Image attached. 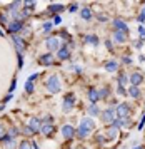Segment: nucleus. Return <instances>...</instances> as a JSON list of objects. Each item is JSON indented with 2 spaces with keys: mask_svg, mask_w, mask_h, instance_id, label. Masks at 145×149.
Masks as SVG:
<instances>
[{
  "mask_svg": "<svg viewBox=\"0 0 145 149\" xmlns=\"http://www.w3.org/2000/svg\"><path fill=\"white\" fill-rule=\"evenodd\" d=\"M115 112H117V117L119 119L130 121V117H132V106L128 102H120L119 106L115 107Z\"/></svg>",
  "mask_w": 145,
  "mask_h": 149,
  "instance_id": "obj_1",
  "label": "nucleus"
},
{
  "mask_svg": "<svg viewBox=\"0 0 145 149\" xmlns=\"http://www.w3.org/2000/svg\"><path fill=\"white\" fill-rule=\"evenodd\" d=\"M47 91L48 92H52V94H57V92H60V89H62V82H60L59 75L57 74H52L48 79H47Z\"/></svg>",
  "mask_w": 145,
  "mask_h": 149,
  "instance_id": "obj_2",
  "label": "nucleus"
},
{
  "mask_svg": "<svg viewBox=\"0 0 145 149\" xmlns=\"http://www.w3.org/2000/svg\"><path fill=\"white\" fill-rule=\"evenodd\" d=\"M100 119H102V122L104 124H110L112 126V122L117 119V112H115V107H107L102 111V114H100Z\"/></svg>",
  "mask_w": 145,
  "mask_h": 149,
  "instance_id": "obj_3",
  "label": "nucleus"
},
{
  "mask_svg": "<svg viewBox=\"0 0 145 149\" xmlns=\"http://www.w3.org/2000/svg\"><path fill=\"white\" fill-rule=\"evenodd\" d=\"M73 107H75V94H73V92H68V94H65V97H64L62 111H64V112H70Z\"/></svg>",
  "mask_w": 145,
  "mask_h": 149,
  "instance_id": "obj_4",
  "label": "nucleus"
},
{
  "mask_svg": "<svg viewBox=\"0 0 145 149\" xmlns=\"http://www.w3.org/2000/svg\"><path fill=\"white\" fill-rule=\"evenodd\" d=\"M45 44H47V49H48L50 52H55V50L59 52L60 47H62V45H60V40L57 39V37H48V39L45 40Z\"/></svg>",
  "mask_w": 145,
  "mask_h": 149,
  "instance_id": "obj_5",
  "label": "nucleus"
},
{
  "mask_svg": "<svg viewBox=\"0 0 145 149\" xmlns=\"http://www.w3.org/2000/svg\"><path fill=\"white\" fill-rule=\"evenodd\" d=\"M113 29H115L117 32H124V34L128 35V25H127L122 19H115V20H113Z\"/></svg>",
  "mask_w": 145,
  "mask_h": 149,
  "instance_id": "obj_6",
  "label": "nucleus"
},
{
  "mask_svg": "<svg viewBox=\"0 0 145 149\" xmlns=\"http://www.w3.org/2000/svg\"><path fill=\"white\" fill-rule=\"evenodd\" d=\"M128 82H130V86H137L139 87L140 84L144 82V75L140 74V72H132V74L128 75Z\"/></svg>",
  "mask_w": 145,
  "mask_h": 149,
  "instance_id": "obj_7",
  "label": "nucleus"
},
{
  "mask_svg": "<svg viewBox=\"0 0 145 149\" xmlns=\"http://www.w3.org/2000/svg\"><path fill=\"white\" fill-rule=\"evenodd\" d=\"M62 136L65 137L67 141L73 139V136H75V127H73V126H70V124H65V126L62 127Z\"/></svg>",
  "mask_w": 145,
  "mask_h": 149,
  "instance_id": "obj_8",
  "label": "nucleus"
},
{
  "mask_svg": "<svg viewBox=\"0 0 145 149\" xmlns=\"http://www.w3.org/2000/svg\"><path fill=\"white\" fill-rule=\"evenodd\" d=\"M28 126L32 127V131L37 134V132H40V129H42V121H40L39 117H30V121H28Z\"/></svg>",
  "mask_w": 145,
  "mask_h": 149,
  "instance_id": "obj_9",
  "label": "nucleus"
},
{
  "mask_svg": "<svg viewBox=\"0 0 145 149\" xmlns=\"http://www.w3.org/2000/svg\"><path fill=\"white\" fill-rule=\"evenodd\" d=\"M75 136L79 137V139H87L88 136H90V131L85 127V126H82V124H79V127L75 129Z\"/></svg>",
  "mask_w": 145,
  "mask_h": 149,
  "instance_id": "obj_10",
  "label": "nucleus"
},
{
  "mask_svg": "<svg viewBox=\"0 0 145 149\" xmlns=\"http://www.w3.org/2000/svg\"><path fill=\"white\" fill-rule=\"evenodd\" d=\"M87 97H88L90 104H97V102H99V99H100L99 89H88V91H87Z\"/></svg>",
  "mask_w": 145,
  "mask_h": 149,
  "instance_id": "obj_11",
  "label": "nucleus"
},
{
  "mask_svg": "<svg viewBox=\"0 0 145 149\" xmlns=\"http://www.w3.org/2000/svg\"><path fill=\"white\" fill-rule=\"evenodd\" d=\"M22 29H23V22L22 20H13L12 24L8 25V32L13 35L15 32H19V30H22Z\"/></svg>",
  "mask_w": 145,
  "mask_h": 149,
  "instance_id": "obj_12",
  "label": "nucleus"
},
{
  "mask_svg": "<svg viewBox=\"0 0 145 149\" xmlns=\"http://www.w3.org/2000/svg\"><path fill=\"white\" fill-rule=\"evenodd\" d=\"M117 136H119V129H115V127H110L105 129V137H107V141H115L117 139Z\"/></svg>",
  "mask_w": 145,
  "mask_h": 149,
  "instance_id": "obj_13",
  "label": "nucleus"
},
{
  "mask_svg": "<svg viewBox=\"0 0 145 149\" xmlns=\"http://www.w3.org/2000/svg\"><path fill=\"white\" fill-rule=\"evenodd\" d=\"M127 95H130L132 99H140L142 97V92H140V89L137 86H130L128 91H127Z\"/></svg>",
  "mask_w": 145,
  "mask_h": 149,
  "instance_id": "obj_14",
  "label": "nucleus"
},
{
  "mask_svg": "<svg viewBox=\"0 0 145 149\" xmlns=\"http://www.w3.org/2000/svg\"><path fill=\"white\" fill-rule=\"evenodd\" d=\"M39 62L42 64V65H50L53 62V54L52 52H48V54H44L39 57Z\"/></svg>",
  "mask_w": 145,
  "mask_h": 149,
  "instance_id": "obj_15",
  "label": "nucleus"
},
{
  "mask_svg": "<svg viewBox=\"0 0 145 149\" xmlns=\"http://www.w3.org/2000/svg\"><path fill=\"white\" fill-rule=\"evenodd\" d=\"M68 57H70V49H68V45L64 44V45L60 47V50H59V59L60 61H67Z\"/></svg>",
  "mask_w": 145,
  "mask_h": 149,
  "instance_id": "obj_16",
  "label": "nucleus"
},
{
  "mask_svg": "<svg viewBox=\"0 0 145 149\" xmlns=\"http://www.w3.org/2000/svg\"><path fill=\"white\" fill-rule=\"evenodd\" d=\"M40 132L47 137H50V136L55 132V127H53L52 124H42V129H40Z\"/></svg>",
  "mask_w": 145,
  "mask_h": 149,
  "instance_id": "obj_17",
  "label": "nucleus"
},
{
  "mask_svg": "<svg viewBox=\"0 0 145 149\" xmlns=\"http://www.w3.org/2000/svg\"><path fill=\"white\" fill-rule=\"evenodd\" d=\"M80 124H82V126H85V127L88 129L90 132H92L93 129H95V121H93L92 117H84V119L80 121Z\"/></svg>",
  "mask_w": 145,
  "mask_h": 149,
  "instance_id": "obj_18",
  "label": "nucleus"
},
{
  "mask_svg": "<svg viewBox=\"0 0 145 149\" xmlns=\"http://www.w3.org/2000/svg\"><path fill=\"white\" fill-rule=\"evenodd\" d=\"M80 17H82L84 20H92V17H93V14H92V8L84 7L82 10H80Z\"/></svg>",
  "mask_w": 145,
  "mask_h": 149,
  "instance_id": "obj_19",
  "label": "nucleus"
},
{
  "mask_svg": "<svg viewBox=\"0 0 145 149\" xmlns=\"http://www.w3.org/2000/svg\"><path fill=\"white\" fill-rule=\"evenodd\" d=\"M113 40L117 42V44H124V42H127V34H124V32H113Z\"/></svg>",
  "mask_w": 145,
  "mask_h": 149,
  "instance_id": "obj_20",
  "label": "nucleus"
},
{
  "mask_svg": "<svg viewBox=\"0 0 145 149\" xmlns=\"http://www.w3.org/2000/svg\"><path fill=\"white\" fill-rule=\"evenodd\" d=\"M119 69V62L117 61H107L105 62V70L107 72H115Z\"/></svg>",
  "mask_w": 145,
  "mask_h": 149,
  "instance_id": "obj_21",
  "label": "nucleus"
},
{
  "mask_svg": "<svg viewBox=\"0 0 145 149\" xmlns=\"http://www.w3.org/2000/svg\"><path fill=\"white\" fill-rule=\"evenodd\" d=\"M100 114H102V111H100V107L97 104H90L88 106V116H92V119L95 116H100Z\"/></svg>",
  "mask_w": 145,
  "mask_h": 149,
  "instance_id": "obj_22",
  "label": "nucleus"
},
{
  "mask_svg": "<svg viewBox=\"0 0 145 149\" xmlns=\"http://www.w3.org/2000/svg\"><path fill=\"white\" fill-rule=\"evenodd\" d=\"M65 10V7L62 5V3H52L50 7H48V12L50 14H59V12H64Z\"/></svg>",
  "mask_w": 145,
  "mask_h": 149,
  "instance_id": "obj_23",
  "label": "nucleus"
},
{
  "mask_svg": "<svg viewBox=\"0 0 145 149\" xmlns=\"http://www.w3.org/2000/svg\"><path fill=\"white\" fill-rule=\"evenodd\" d=\"M85 44H92L93 47H97V45H99V37H97V35H93V34L85 35Z\"/></svg>",
  "mask_w": 145,
  "mask_h": 149,
  "instance_id": "obj_24",
  "label": "nucleus"
},
{
  "mask_svg": "<svg viewBox=\"0 0 145 149\" xmlns=\"http://www.w3.org/2000/svg\"><path fill=\"white\" fill-rule=\"evenodd\" d=\"M12 39H13V42H15V45H17V49H19V52H22V50L25 49V45H23V40L20 39L19 35H12Z\"/></svg>",
  "mask_w": 145,
  "mask_h": 149,
  "instance_id": "obj_25",
  "label": "nucleus"
},
{
  "mask_svg": "<svg viewBox=\"0 0 145 149\" xmlns=\"http://www.w3.org/2000/svg\"><path fill=\"white\" fill-rule=\"evenodd\" d=\"M117 82H119V86H124V87H125V84L128 82V75L120 72V74L117 75Z\"/></svg>",
  "mask_w": 145,
  "mask_h": 149,
  "instance_id": "obj_26",
  "label": "nucleus"
},
{
  "mask_svg": "<svg viewBox=\"0 0 145 149\" xmlns=\"http://www.w3.org/2000/svg\"><path fill=\"white\" fill-rule=\"evenodd\" d=\"M99 95H100V99H107L108 95H110V89H108V86H105V87H102L99 91Z\"/></svg>",
  "mask_w": 145,
  "mask_h": 149,
  "instance_id": "obj_27",
  "label": "nucleus"
},
{
  "mask_svg": "<svg viewBox=\"0 0 145 149\" xmlns=\"http://www.w3.org/2000/svg\"><path fill=\"white\" fill-rule=\"evenodd\" d=\"M19 149H33L32 141H22V142H20V148Z\"/></svg>",
  "mask_w": 145,
  "mask_h": 149,
  "instance_id": "obj_28",
  "label": "nucleus"
},
{
  "mask_svg": "<svg viewBox=\"0 0 145 149\" xmlns=\"http://www.w3.org/2000/svg\"><path fill=\"white\" fill-rule=\"evenodd\" d=\"M137 20L140 22V25H144V24H145V5H144V8L140 10V14H139V17H137Z\"/></svg>",
  "mask_w": 145,
  "mask_h": 149,
  "instance_id": "obj_29",
  "label": "nucleus"
},
{
  "mask_svg": "<svg viewBox=\"0 0 145 149\" xmlns=\"http://www.w3.org/2000/svg\"><path fill=\"white\" fill-rule=\"evenodd\" d=\"M33 89H35V87H33V82L27 81V82H25V91L28 92V94H32V92H33Z\"/></svg>",
  "mask_w": 145,
  "mask_h": 149,
  "instance_id": "obj_30",
  "label": "nucleus"
},
{
  "mask_svg": "<svg viewBox=\"0 0 145 149\" xmlns=\"http://www.w3.org/2000/svg\"><path fill=\"white\" fill-rule=\"evenodd\" d=\"M115 92H117L119 95H127V91H125V87H124V86H117Z\"/></svg>",
  "mask_w": 145,
  "mask_h": 149,
  "instance_id": "obj_31",
  "label": "nucleus"
},
{
  "mask_svg": "<svg viewBox=\"0 0 145 149\" xmlns=\"http://www.w3.org/2000/svg\"><path fill=\"white\" fill-rule=\"evenodd\" d=\"M95 141L99 142V144H104V142L107 141V137H105V134H97V137H95Z\"/></svg>",
  "mask_w": 145,
  "mask_h": 149,
  "instance_id": "obj_32",
  "label": "nucleus"
},
{
  "mask_svg": "<svg viewBox=\"0 0 145 149\" xmlns=\"http://www.w3.org/2000/svg\"><path fill=\"white\" fill-rule=\"evenodd\" d=\"M139 34H140V40H145V27L139 25Z\"/></svg>",
  "mask_w": 145,
  "mask_h": 149,
  "instance_id": "obj_33",
  "label": "nucleus"
},
{
  "mask_svg": "<svg viewBox=\"0 0 145 149\" xmlns=\"http://www.w3.org/2000/svg\"><path fill=\"white\" fill-rule=\"evenodd\" d=\"M5 148H7V149H15V141H13V139L7 141V142H5Z\"/></svg>",
  "mask_w": 145,
  "mask_h": 149,
  "instance_id": "obj_34",
  "label": "nucleus"
},
{
  "mask_svg": "<svg viewBox=\"0 0 145 149\" xmlns=\"http://www.w3.org/2000/svg\"><path fill=\"white\" fill-rule=\"evenodd\" d=\"M23 132H25L27 136H33V134H35V132L32 131V127H30V126H25V127H23Z\"/></svg>",
  "mask_w": 145,
  "mask_h": 149,
  "instance_id": "obj_35",
  "label": "nucleus"
},
{
  "mask_svg": "<svg viewBox=\"0 0 145 149\" xmlns=\"http://www.w3.org/2000/svg\"><path fill=\"white\" fill-rule=\"evenodd\" d=\"M52 27H53V22H45V24H44V30H45V32H48Z\"/></svg>",
  "mask_w": 145,
  "mask_h": 149,
  "instance_id": "obj_36",
  "label": "nucleus"
},
{
  "mask_svg": "<svg viewBox=\"0 0 145 149\" xmlns=\"http://www.w3.org/2000/svg\"><path fill=\"white\" fill-rule=\"evenodd\" d=\"M60 24H62L60 15H53V25H60Z\"/></svg>",
  "mask_w": 145,
  "mask_h": 149,
  "instance_id": "obj_37",
  "label": "nucleus"
},
{
  "mask_svg": "<svg viewBox=\"0 0 145 149\" xmlns=\"http://www.w3.org/2000/svg\"><path fill=\"white\" fill-rule=\"evenodd\" d=\"M8 136H10V137H17V136H19V131H17V129H10V131H8Z\"/></svg>",
  "mask_w": 145,
  "mask_h": 149,
  "instance_id": "obj_38",
  "label": "nucleus"
},
{
  "mask_svg": "<svg viewBox=\"0 0 145 149\" xmlns=\"http://www.w3.org/2000/svg\"><path fill=\"white\" fill-rule=\"evenodd\" d=\"M144 126H145V116L142 114V119H140V122H139V131H142V129H144Z\"/></svg>",
  "mask_w": 145,
  "mask_h": 149,
  "instance_id": "obj_39",
  "label": "nucleus"
},
{
  "mask_svg": "<svg viewBox=\"0 0 145 149\" xmlns=\"http://www.w3.org/2000/svg\"><path fill=\"white\" fill-rule=\"evenodd\" d=\"M77 10H79V5H77V3H72V5L68 7V12H77Z\"/></svg>",
  "mask_w": 145,
  "mask_h": 149,
  "instance_id": "obj_40",
  "label": "nucleus"
},
{
  "mask_svg": "<svg viewBox=\"0 0 145 149\" xmlns=\"http://www.w3.org/2000/svg\"><path fill=\"white\" fill-rule=\"evenodd\" d=\"M122 62H124L125 65H130V64H132V59H130V57H124V59H122Z\"/></svg>",
  "mask_w": 145,
  "mask_h": 149,
  "instance_id": "obj_41",
  "label": "nucleus"
},
{
  "mask_svg": "<svg viewBox=\"0 0 145 149\" xmlns=\"http://www.w3.org/2000/svg\"><path fill=\"white\" fill-rule=\"evenodd\" d=\"M0 24H3V25L7 24V15L5 14H0Z\"/></svg>",
  "mask_w": 145,
  "mask_h": 149,
  "instance_id": "obj_42",
  "label": "nucleus"
},
{
  "mask_svg": "<svg viewBox=\"0 0 145 149\" xmlns=\"http://www.w3.org/2000/svg\"><path fill=\"white\" fill-rule=\"evenodd\" d=\"M15 86H17V81L13 79V81H12V84H10V89H8V91H10V94H12L13 91H15Z\"/></svg>",
  "mask_w": 145,
  "mask_h": 149,
  "instance_id": "obj_43",
  "label": "nucleus"
},
{
  "mask_svg": "<svg viewBox=\"0 0 145 149\" xmlns=\"http://www.w3.org/2000/svg\"><path fill=\"white\" fill-rule=\"evenodd\" d=\"M105 45H107V49H108L110 52L113 50V45H112V42H110V40H105Z\"/></svg>",
  "mask_w": 145,
  "mask_h": 149,
  "instance_id": "obj_44",
  "label": "nucleus"
},
{
  "mask_svg": "<svg viewBox=\"0 0 145 149\" xmlns=\"http://www.w3.org/2000/svg\"><path fill=\"white\" fill-rule=\"evenodd\" d=\"M37 77H39V74H32V75H30V77H28V79H27V81L33 82V81H35V79H37Z\"/></svg>",
  "mask_w": 145,
  "mask_h": 149,
  "instance_id": "obj_45",
  "label": "nucleus"
},
{
  "mask_svg": "<svg viewBox=\"0 0 145 149\" xmlns=\"http://www.w3.org/2000/svg\"><path fill=\"white\" fill-rule=\"evenodd\" d=\"M142 44H144V40H137L135 44H133V45H135L137 49H140V47H142Z\"/></svg>",
  "mask_w": 145,
  "mask_h": 149,
  "instance_id": "obj_46",
  "label": "nucleus"
},
{
  "mask_svg": "<svg viewBox=\"0 0 145 149\" xmlns=\"http://www.w3.org/2000/svg\"><path fill=\"white\" fill-rule=\"evenodd\" d=\"M25 7H35V2H25Z\"/></svg>",
  "mask_w": 145,
  "mask_h": 149,
  "instance_id": "obj_47",
  "label": "nucleus"
},
{
  "mask_svg": "<svg viewBox=\"0 0 145 149\" xmlns=\"http://www.w3.org/2000/svg\"><path fill=\"white\" fill-rule=\"evenodd\" d=\"M99 20H107V15H104V14H99Z\"/></svg>",
  "mask_w": 145,
  "mask_h": 149,
  "instance_id": "obj_48",
  "label": "nucleus"
},
{
  "mask_svg": "<svg viewBox=\"0 0 145 149\" xmlns=\"http://www.w3.org/2000/svg\"><path fill=\"white\" fill-rule=\"evenodd\" d=\"M23 65V59H22V55L19 54V67H22Z\"/></svg>",
  "mask_w": 145,
  "mask_h": 149,
  "instance_id": "obj_49",
  "label": "nucleus"
},
{
  "mask_svg": "<svg viewBox=\"0 0 145 149\" xmlns=\"http://www.w3.org/2000/svg\"><path fill=\"white\" fill-rule=\"evenodd\" d=\"M3 132H5V129H3L2 124H0V137H3Z\"/></svg>",
  "mask_w": 145,
  "mask_h": 149,
  "instance_id": "obj_50",
  "label": "nucleus"
},
{
  "mask_svg": "<svg viewBox=\"0 0 145 149\" xmlns=\"http://www.w3.org/2000/svg\"><path fill=\"white\" fill-rule=\"evenodd\" d=\"M10 99H12V94H8V95H7L5 99H3V102H8V101H10Z\"/></svg>",
  "mask_w": 145,
  "mask_h": 149,
  "instance_id": "obj_51",
  "label": "nucleus"
},
{
  "mask_svg": "<svg viewBox=\"0 0 145 149\" xmlns=\"http://www.w3.org/2000/svg\"><path fill=\"white\" fill-rule=\"evenodd\" d=\"M132 149H144L142 146H135V148H132Z\"/></svg>",
  "mask_w": 145,
  "mask_h": 149,
  "instance_id": "obj_52",
  "label": "nucleus"
},
{
  "mask_svg": "<svg viewBox=\"0 0 145 149\" xmlns=\"http://www.w3.org/2000/svg\"><path fill=\"white\" fill-rule=\"evenodd\" d=\"M144 116H145V109H144Z\"/></svg>",
  "mask_w": 145,
  "mask_h": 149,
  "instance_id": "obj_53",
  "label": "nucleus"
},
{
  "mask_svg": "<svg viewBox=\"0 0 145 149\" xmlns=\"http://www.w3.org/2000/svg\"><path fill=\"white\" fill-rule=\"evenodd\" d=\"M82 149H87V148H82Z\"/></svg>",
  "mask_w": 145,
  "mask_h": 149,
  "instance_id": "obj_54",
  "label": "nucleus"
}]
</instances>
